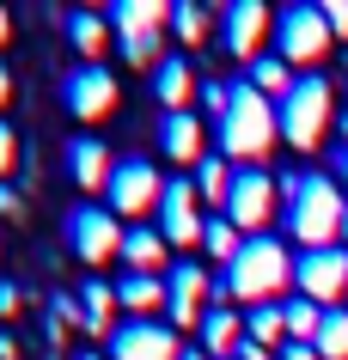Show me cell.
Returning <instances> with one entry per match:
<instances>
[{
    "mask_svg": "<svg viewBox=\"0 0 348 360\" xmlns=\"http://www.w3.org/2000/svg\"><path fill=\"white\" fill-rule=\"evenodd\" d=\"M330 177H336V184L348 190V147H336V153H330Z\"/></svg>",
    "mask_w": 348,
    "mask_h": 360,
    "instance_id": "8d00e7d4",
    "label": "cell"
},
{
    "mask_svg": "<svg viewBox=\"0 0 348 360\" xmlns=\"http://www.w3.org/2000/svg\"><path fill=\"white\" fill-rule=\"evenodd\" d=\"M293 257L275 232H263V238H245V250L232 257V269H220L214 275V305H245V311H257V305H281V293L293 287Z\"/></svg>",
    "mask_w": 348,
    "mask_h": 360,
    "instance_id": "7a4b0ae2",
    "label": "cell"
},
{
    "mask_svg": "<svg viewBox=\"0 0 348 360\" xmlns=\"http://www.w3.org/2000/svg\"><path fill=\"white\" fill-rule=\"evenodd\" d=\"M110 171H116V159H110V147H104L98 134H74V141H67V177H74L86 195L110 190Z\"/></svg>",
    "mask_w": 348,
    "mask_h": 360,
    "instance_id": "e0dca14e",
    "label": "cell"
},
{
    "mask_svg": "<svg viewBox=\"0 0 348 360\" xmlns=\"http://www.w3.org/2000/svg\"><path fill=\"white\" fill-rule=\"evenodd\" d=\"M330 37L336 31H330L324 6H281V19H275V56L306 74H318V61L330 56Z\"/></svg>",
    "mask_w": 348,
    "mask_h": 360,
    "instance_id": "52a82bcc",
    "label": "cell"
},
{
    "mask_svg": "<svg viewBox=\"0 0 348 360\" xmlns=\"http://www.w3.org/2000/svg\"><path fill=\"white\" fill-rule=\"evenodd\" d=\"M172 31H177V43H202V37H208V13L190 6V0H177V6H172Z\"/></svg>",
    "mask_w": 348,
    "mask_h": 360,
    "instance_id": "f546056e",
    "label": "cell"
},
{
    "mask_svg": "<svg viewBox=\"0 0 348 360\" xmlns=\"http://www.w3.org/2000/svg\"><path fill=\"white\" fill-rule=\"evenodd\" d=\"M116 305H122V318H159L172 293H165V275H122L116 281Z\"/></svg>",
    "mask_w": 348,
    "mask_h": 360,
    "instance_id": "ffe728a7",
    "label": "cell"
},
{
    "mask_svg": "<svg viewBox=\"0 0 348 360\" xmlns=\"http://www.w3.org/2000/svg\"><path fill=\"white\" fill-rule=\"evenodd\" d=\"M61 232H67V250H74L86 269L122 257V238H129V226H122L104 202H74V208H67V220H61Z\"/></svg>",
    "mask_w": 348,
    "mask_h": 360,
    "instance_id": "8992f818",
    "label": "cell"
},
{
    "mask_svg": "<svg viewBox=\"0 0 348 360\" xmlns=\"http://www.w3.org/2000/svg\"><path fill=\"white\" fill-rule=\"evenodd\" d=\"M245 79H251V86H257L263 98H275V104H281V98H288L293 86H299V74H293V68H288L281 56H263V61H251V68H245Z\"/></svg>",
    "mask_w": 348,
    "mask_h": 360,
    "instance_id": "d4e9b609",
    "label": "cell"
},
{
    "mask_svg": "<svg viewBox=\"0 0 348 360\" xmlns=\"http://www.w3.org/2000/svg\"><path fill=\"white\" fill-rule=\"evenodd\" d=\"M177 354H183V342L159 318H122L110 336V360H177Z\"/></svg>",
    "mask_w": 348,
    "mask_h": 360,
    "instance_id": "9a60e30c",
    "label": "cell"
},
{
    "mask_svg": "<svg viewBox=\"0 0 348 360\" xmlns=\"http://www.w3.org/2000/svg\"><path fill=\"white\" fill-rule=\"evenodd\" d=\"M159 147H165V159H177V165H202L208 159V129H202V116L195 110H172L159 116Z\"/></svg>",
    "mask_w": 348,
    "mask_h": 360,
    "instance_id": "2e32d148",
    "label": "cell"
},
{
    "mask_svg": "<svg viewBox=\"0 0 348 360\" xmlns=\"http://www.w3.org/2000/svg\"><path fill=\"white\" fill-rule=\"evenodd\" d=\"M172 25V6L165 0H116L110 6V31H116V49L135 61V68H159V37Z\"/></svg>",
    "mask_w": 348,
    "mask_h": 360,
    "instance_id": "5b68a950",
    "label": "cell"
},
{
    "mask_svg": "<svg viewBox=\"0 0 348 360\" xmlns=\"http://www.w3.org/2000/svg\"><path fill=\"white\" fill-rule=\"evenodd\" d=\"M336 129H342V147H348V110H342V116H336Z\"/></svg>",
    "mask_w": 348,
    "mask_h": 360,
    "instance_id": "b9f144b4",
    "label": "cell"
},
{
    "mask_svg": "<svg viewBox=\"0 0 348 360\" xmlns=\"http://www.w3.org/2000/svg\"><path fill=\"white\" fill-rule=\"evenodd\" d=\"M202 354L214 360H232L238 348H245V311H232V305H208V318H202Z\"/></svg>",
    "mask_w": 348,
    "mask_h": 360,
    "instance_id": "ac0fdd59",
    "label": "cell"
},
{
    "mask_svg": "<svg viewBox=\"0 0 348 360\" xmlns=\"http://www.w3.org/2000/svg\"><path fill=\"white\" fill-rule=\"evenodd\" d=\"M165 232L159 226H129V238H122V263H129V275H159L165 269Z\"/></svg>",
    "mask_w": 348,
    "mask_h": 360,
    "instance_id": "7402d4cb",
    "label": "cell"
},
{
    "mask_svg": "<svg viewBox=\"0 0 348 360\" xmlns=\"http://www.w3.org/2000/svg\"><path fill=\"white\" fill-rule=\"evenodd\" d=\"M13 37V19H6V6H0V43Z\"/></svg>",
    "mask_w": 348,
    "mask_h": 360,
    "instance_id": "ab89813d",
    "label": "cell"
},
{
    "mask_svg": "<svg viewBox=\"0 0 348 360\" xmlns=\"http://www.w3.org/2000/svg\"><path fill=\"white\" fill-rule=\"evenodd\" d=\"M232 159H220V153H208L202 165H195V195H202V208H214V214H226V195H232Z\"/></svg>",
    "mask_w": 348,
    "mask_h": 360,
    "instance_id": "603a6c76",
    "label": "cell"
},
{
    "mask_svg": "<svg viewBox=\"0 0 348 360\" xmlns=\"http://www.w3.org/2000/svg\"><path fill=\"white\" fill-rule=\"evenodd\" d=\"M324 19H330V31H336V37H348V0H330Z\"/></svg>",
    "mask_w": 348,
    "mask_h": 360,
    "instance_id": "836d02e7",
    "label": "cell"
},
{
    "mask_svg": "<svg viewBox=\"0 0 348 360\" xmlns=\"http://www.w3.org/2000/svg\"><path fill=\"white\" fill-rule=\"evenodd\" d=\"M19 165V134H13V122L0 116V184H6V171Z\"/></svg>",
    "mask_w": 348,
    "mask_h": 360,
    "instance_id": "4dcf8cb0",
    "label": "cell"
},
{
    "mask_svg": "<svg viewBox=\"0 0 348 360\" xmlns=\"http://www.w3.org/2000/svg\"><path fill=\"white\" fill-rule=\"evenodd\" d=\"M311 348H318V360H348V311H342V305H330V311H324V330H318Z\"/></svg>",
    "mask_w": 348,
    "mask_h": 360,
    "instance_id": "f1b7e54d",
    "label": "cell"
},
{
    "mask_svg": "<svg viewBox=\"0 0 348 360\" xmlns=\"http://www.w3.org/2000/svg\"><path fill=\"white\" fill-rule=\"evenodd\" d=\"M159 232H165V245H177V250H195V245H202L208 214H202L195 177H172V184H165V202H159Z\"/></svg>",
    "mask_w": 348,
    "mask_h": 360,
    "instance_id": "4fadbf2b",
    "label": "cell"
},
{
    "mask_svg": "<svg viewBox=\"0 0 348 360\" xmlns=\"http://www.w3.org/2000/svg\"><path fill=\"white\" fill-rule=\"evenodd\" d=\"M0 360H19V342L6 336V330H0Z\"/></svg>",
    "mask_w": 348,
    "mask_h": 360,
    "instance_id": "74e56055",
    "label": "cell"
},
{
    "mask_svg": "<svg viewBox=\"0 0 348 360\" xmlns=\"http://www.w3.org/2000/svg\"><path fill=\"white\" fill-rule=\"evenodd\" d=\"M74 360H110V354H92V348H79V354Z\"/></svg>",
    "mask_w": 348,
    "mask_h": 360,
    "instance_id": "7bdbcfd3",
    "label": "cell"
},
{
    "mask_svg": "<svg viewBox=\"0 0 348 360\" xmlns=\"http://www.w3.org/2000/svg\"><path fill=\"white\" fill-rule=\"evenodd\" d=\"M342 250H348V214H342Z\"/></svg>",
    "mask_w": 348,
    "mask_h": 360,
    "instance_id": "ee69618b",
    "label": "cell"
},
{
    "mask_svg": "<svg viewBox=\"0 0 348 360\" xmlns=\"http://www.w3.org/2000/svg\"><path fill=\"white\" fill-rule=\"evenodd\" d=\"M165 293H172V305H165L172 330H202V318H208V300H214V275H208L202 263H172V275H165Z\"/></svg>",
    "mask_w": 348,
    "mask_h": 360,
    "instance_id": "5bb4252c",
    "label": "cell"
},
{
    "mask_svg": "<svg viewBox=\"0 0 348 360\" xmlns=\"http://www.w3.org/2000/svg\"><path fill=\"white\" fill-rule=\"evenodd\" d=\"M19 305H25V293H19V287H13V281H0V318H13Z\"/></svg>",
    "mask_w": 348,
    "mask_h": 360,
    "instance_id": "e575fe53",
    "label": "cell"
},
{
    "mask_svg": "<svg viewBox=\"0 0 348 360\" xmlns=\"http://www.w3.org/2000/svg\"><path fill=\"white\" fill-rule=\"evenodd\" d=\"M0 214H6V220H19V214H25V195L13 190V184H0Z\"/></svg>",
    "mask_w": 348,
    "mask_h": 360,
    "instance_id": "d6a6232c",
    "label": "cell"
},
{
    "mask_svg": "<svg viewBox=\"0 0 348 360\" xmlns=\"http://www.w3.org/2000/svg\"><path fill=\"white\" fill-rule=\"evenodd\" d=\"M61 104L79 116V122H104L116 110V74L104 61H79L61 74Z\"/></svg>",
    "mask_w": 348,
    "mask_h": 360,
    "instance_id": "8fae6325",
    "label": "cell"
},
{
    "mask_svg": "<svg viewBox=\"0 0 348 360\" xmlns=\"http://www.w3.org/2000/svg\"><path fill=\"white\" fill-rule=\"evenodd\" d=\"M177 360H214V354H202V348H183V354H177Z\"/></svg>",
    "mask_w": 348,
    "mask_h": 360,
    "instance_id": "60d3db41",
    "label": "cell"
},
{
    "mask_svg": "<svg viewBox=\"0 0 348 360\" xmlns=\"http://www.w3.org/2000/svg\"><path fill=\"white\" fill-rule=\"evenodd\" d=\"M275 110H281V141H288L293 153H311V147L330 134V122H336L330 79H324V74H299V86H293Z\"/></svg>",
    "mask_w": 348,
    "mask_h": 360,
    "instance_id": "277c9868",
    "label": "cell"
},
{
    "mask_svg": "<svg viewBox=\"0 0 348 360\" xmlns=\"http://www.w3.org/2000/svg\"><path fill=\"white\" fill-rule=\"evenodd\" d=\"M153 98L165 104V116L172 110H190V98H195V68H190V56H165L153 68Z\"/></svg>",
    "mask_w": 348,
    "mask_h": 360,
    "instance_id": "44dd1931",
    "label": "cell"
},
{
    "mask_svg": "<svg viewBox=\"0 0 348 360\" xmlns=\"http://www.w3.org/2000/svg\"><path fill=\"white\" fill-rule=\"evenodd\" d=\"M202 104H208L214 116L226 110V79H208V86H202Z\"/></svg>",
    "mask_w": 348,
    "mask_h": 360,
    "instance_id": "1f68e13d",
    "label": "cell"
},
{
    "mask_svg": "<svg viewBox=\"0 0 348 360\" xmlns=\"http://www.w3.org/2000/svg\"><path fill=\"white\" fill-rule=\"evenodd\" d=\"M202 250H208V257H214L220 269H232V257L245 250V232L232 226L226 214H208V232H202Z\"/></svg>",
    "mask_w": 348,
    "mask_h": 360,
    "instance_id": "4316f807",
    "label": "cell"
},
{
    "mask_svg": "<svg viewBox=\"0 0 348 360\" xmlns=\"http://www.w3.org/2000/svg\"><path fill=\"white\" fill-rule=\"evenodd\" d=\"M6 98H13V74H6V68H0V104H6Z\"/></svg>",
    "mask_w": 348,
    "mask_h": 360,
    "instance_id": "f35d334b",
    "label": "cell"
},
{
    "mask_svg": "<svg viewBox=\"0 0 348 360\" xmlns=\"http://www.w3.org/2000/svg\"><path fill=\"white\" fill-rule=\"evenodd\" d=\"M342 214H348V190L330 171H288L281 177V232L306 250H330L342 245Z\"/></svg>",
    "mask_w": 348,
    "mask_h": 360,
    "instance_id": "6da1fadb",
    "label": "cell"
},
{
    "mask_svg": "<svg viewBox=\"0 0 348 360\" xmlns=\"http://www.w3.org/2000/svg\"><path fill=\"white\" fill-rule=\"evenodd\" d=\"M275 208H281V184H275L263 165H245L238 177H232V195H226V220L245 238H263L275 220Z\"/></svg>",
    "mask_w": 348,
    "mask_h": 360,
    "instance_id": "9c48e42d",
    "label": "cell"
},
{
    "mask_svg": "<svg viewBox=\"0 0 348 360\" xmlns=\"http://www.w3.org/2000/svg\"><path fill=\"white\" fill-rule=\"evenodd\" d=\"M293 287H299V300L311 305H336L348 293V250L330 245V250H299V263H293Z\"/></svg>",
    "mask_w": 348,
    "mask_h": 360,
    "instance_id": "7c38bea8",
    "label": "cell"
},
{
    "mask_svg": "<svg viewBox=\"0 0 348 360\" xmlns=\"http://www.w3.org/2000/svg\"><path fill=\"white\" fill-rule=\"evenodd\" d=\"M79 311H86V323H79V336H92V342H110L116 336V311H122V305H116V287L110 281H86L79 287Z\"/></svg>",
    "mask_w": 348,
    "mask_h": 360,
    "instance_id": "d6986e66",
    "label": "cell"
},
{
    "mask_svg": "<svg viewBox=\"0 0 348 360\" xmlns=\"http://www.w3.org/2000/svg\"><path fill=\"white\" fill-rule=\"evenodd\" d=\"M281 318H288V342H318V330H324V305L281 300Z\"/></svg>",
    "mask_w": 348,
    "mask_h": 360,
    "instance_id": "83f0119b",
    "label": "cell"
},
{
    "mask_svg": "<svg viewBox=\"0 0 348 360\" xmlns=\"http://www.w3.org/2000/svg\"><path fill=\"white\" fill-rule=\"evenodd\" d=\"M61 31H67V43H74L86 61H98V56H104V43L116 37L110 19H98V13H67V19H61Z\"/></svg>",
    "mask_w": 348,
    "mask_h": 360,
    "instance_id": "cb8c5ba5",
    "label": "cell"
},
{
    "mask_svg": "<svg viewBox=\"0 0 348 360\" xmlns=\"http://www.w3.org/2000/svg\"><path fill=\"white\" fill-rule=\"evenodd\" d=\"M245 336H251L257 348L281 354V342H288V318H281V305H257V311H245Z\"/></svg>",
    "mask_w": 348,
    "mask_h": 360,
    "instance_id": "484cf974",
    "label": "cell"
},
{
    "mask_svg": "<svg viewBox=\"0 0 348 360\" xmlns=\"http://www.w3.org/2000/svg\"><path fill=\"white\" fill-rule=\"evenodd\" d=\"M159 202H165V177L153 171V159H116L110 171V190H104V208L116 214V220H135L141 226V214H153Z\"/></svg>",
    "mask_w": 348,
    "mask_h": 360,
    "instance_id": "ba28073f",
    "label": "cell"
},
{
    "mask_svg": "<svg viewBox=\"0 0 348 360\" xmlns=\"http://www.w3.org/2000/svg\"><path fill=\"white\" fill-rule=\"evenodd\" d=\"M275 31V13L263 6V0H232V6H220V49H226L232 61H263V37Z\"/></svg>",
    "mask_w": 348,
    "mask_h": 360,
    "instance_id": "30bf717a",
    "label": "cell"
},
{
    "mask_svg": "<svg viewBox=\"0 0 348 360\" xmlns=\"http://www.w3.org/2000/svg\"><path fill=\"white\" fill-rule=\"evenodd\" d=\"M275 360H318V348H311V342H281Z\"/></svg>",
    "mask_w": 348,
    "mask_h": 360,
    "instance_id": "d590c367",
    "label": "cell"
},
{
    "mask_svg": "<svg viewBox=\"0 0 348 360\" xmlns=\"http://www.w3.org/2000/svg\"><path fill=\"white\" fill-rule=\"evenodd\" d=\"M214 134H220V159H232L238 171L263 165L275 134H281V110H275V98H263L238 74V79H226V110L214 116Z\"/></svg>",
    "mask_w": 348,
    "mask_h": 360,
    "instance_id": "3957f363",
    "label": "cell"
}]
</instances>
